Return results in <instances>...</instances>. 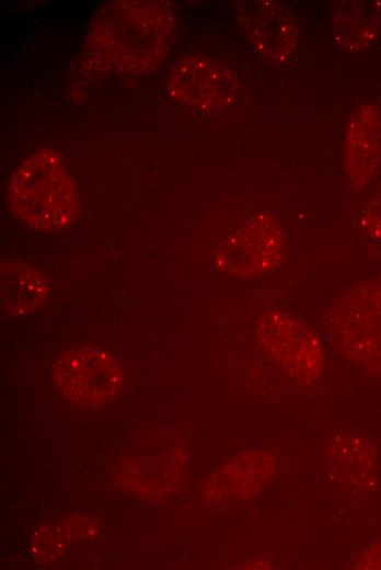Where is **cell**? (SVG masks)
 Returning a JSON list of instances; mask_svg holds the SVG:
<instances>
[{
  "label": "cell",
  "mask_w": 381,
  "mask_h": 570,
  "mask_svg": "<svg viewBox=\"0 0 381 570\" xmlns=\"http://www.w3.org/2000/svg\"><path fill=\"white\" fill-rule=\"evenodd\" d=\"M7 196L14 216L41 231L68 228L79 212L74 181L59 153L51 149H38L18 166Z\"/></svg>",
  "instance_id": "6da1fadb"
},
{
  "label": "cell",
  "mask_w": 381,
  "mask_h": 570,
  "mask_svg": "<svg viewBox=\"0 0 381 570\" xmlns=\"http://www.w3.org/2000/svg\"><path fill=\"white\" fill-rule=\"evenodd\" d=\"M142 4L143 2L139 4L135 21H127V12L120 13L123 21H119L117 12H112L122 31L116 30L105 14L96 23L105 30L94 29L89 39L90 45L102 44L101 56L108 61L106 66L109 68H134L131 50L139 61L140 58H146L151 65L154 64L147 56L159 61L165 55L174 32L173 12L163 3L153 2L147 3L145 10L140 11Z\"/></svg>",
  "instance_id": "7a4b0ae2"
},
{
  "label": "cell",
  "mask_w": 381,
  "mask_h": 570,
  "mask_svg": "<svg viewBox=\"0 0 381 570\" xmlns=\"http://www.w3.org/2000/svg\"><path fill=\"white\" fill-rule=\"evenodd\" d=\"M51 378L58 392L80 408L108 403L120 391L124 374L107 352L79 346L64 352L54 363Z\"/></svg>",
  "instance_id": "3957f363"
},
{
  "label": "cell",
  "mask_w": 381,
  "mask_h": 570,
  "mask_svg": "<svg viewBox=\"0 0 381 570\" xmlns=\"http://www.w3.org/2000/svg\"><path fill=\"white\" fill-rule=\"evenodd\" d=\"M256 335L262 346L296 380L311 383L321 374L320 340L296 317L280 310L267 312L257 321Z\"/></svg>",
  "instance_id": "277c9868"
},
{
  "label": "cell",
  "mask_w": 381,
  "mask_h": 570,
  "mask_svg": "<svg viewBox=\"0 0 381 570\" xmlns=\"http://www.w3.org/2000/svg\"><path fill=\"white\" fill-rule=\"evenodd\" d=\"M285 252L286 236L280 224L269 215L258 214L222 244L217 262L229 274L254 277L279 266Z\"/></svg>",
  "instance_id": "5b68a950"
},
{
  "label": "cell",
  "mask_w": 381,
  "mask_h": 570,
  "mask_svg": "<svg viewBox=\"0 0 381 570\" xmlns=\"http://www.w3.org/2000/svg\"><path fill=\"white\" fill-rule=\"evenodd\" d=\"M168 87L180 102L197 111L212 112L234 101L238 80L222 62L205 55H187L171 70Z\"/></svg>",
  "instance_id": "8992f818"
},
{
  "label": "cell",
  "mask_w": 381,
  "mask_h": 570,
  "mask_svg": "<svg viewBox=\"0 0 381 570\" xmlns=\"http://www.w3.org/2000/svg\"><path fill=\"white\" fill-rule=\"evenodd\" d=\"M235 9L239 24L259 54L276 61L290 57L299 29L287 8L276 1L249 0L238 2Z\"/></svg>",
  "instance_id": "52a82bcc"
},
{
  "label": "cell",
  "mask_w": 381,
  "mask_h": 570,
  "mask_svg": "<svg viewBox=\"0 0 381 570\" xmlns=\"http://www.w3.org/2000/svg\"><path fill=\"white\" fill-rule=\"evenodd\" d=\"M344 164L350 185L360 190L381 166V111L363 104L349 118L344 145Z\"/></svg>",
  "instance_id": "ba28073f"
},
{
  "label": "cell",
  "mask_w": 381,
  "mask_h": 570,
  "mask_svg": "<svg viewBox=\"0 0 381 570\" xmlns=\"http://www.w3.org/2000/svg\"><path fill=\"white\" fill-rule=\"evenodd\" d=\"M333 32L345 50L360 52L378 38L381 26V2L374 0L338 1L333 8Z\"/></svg>",
  "instance_id": "9c48e42d"
},
{
  "label": "cell",
  "mask_w": 381,
  "mask_h": 570,
  "mask_svg": "<svg viewBox=\"0 0 381 570\" xmlns=\"http://www.w3.org/2000/svg\"><path fill=\"white\" fill-rule=\"evenodd\" d=\"M49 295L44 275L31 265L13 260L1 263V307L3 312L20 316L41 309Z\"/></svg>",
  "instance_id": "30bf717a"
},
{
  "label": "cell",
  "mask_w": 381,
  "mask_h": 570,
  "mask_svg": "<svg viewBox=\"0 0 381 570\" xmlns=\"http://www.w3.org/2000/svg\"><path fill=\"white\" fill-rule=\"evenodd\" d=\"M330 468L336 479L357 489L368 488L374 478V458L368 445L360 438L345 437L333 445Z\"/></svg>",
  "instance_id": "8fae6325"
},
{
  "label": "cell",
  "mask_w": 381,
  "mask_h": 570,
  "mask_svg": "<svg viewBox=\"0 0 381 570\" xmlns=\"http://www.w3.org/2000/svg\"><path fill=\"white\" fill-rule=\"evenodd\" d=\"M360 225L369 238L381 242V184L366 203Z\"/></svg>",
  "instance_id": "7c38bea8"
},
{
  "label": "cell",
  "mask_w": 381,
  "mask_h": 570,
  "mask_svg": "<svg viewBox=\"0 0 381 570\" xmlns=\"http://www.w3.org/2000/svg\"><path fill=\"white\" fill-rule=\"evenodd\" d=\"M357 568L381 569V538L363 551L357 562Z\"/></svg>",
  "instance_id": "4fadbf2b"
}]
</instances>
